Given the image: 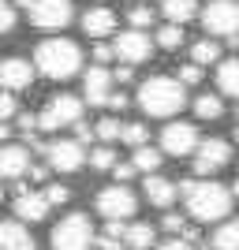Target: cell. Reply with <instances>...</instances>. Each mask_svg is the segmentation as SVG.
<instances>
[{
    "instance_id": "6da1fadb",
    "label": "cell",
    "mask_w": 239,
    "mask_h": 250,
    "mask_svg": "<svg viewBox=\"0 0 239 250\" xmlns=\"http://www.w3.org/2000/svg\"><path fill=\"white\" fill-rule=\"evenodd\" d=\"M187 104V86L179 79H168V75H153L138 86V108L153 120H168L176 116L179 108Z\"/></svg>"
},
{
    "instance_id": "7a4b0ae2",
    "label": "cell",
    "mask_w": 239,
    "mask_h": 250,
    "mask_svg": "<svg viewBox=\"0 0 239 250\" xmlns=\"http://www.w3.org/2000/svg\"><path fill=\"white\" fill-rule=\"evenodd\" d=\"M34 67H38L45 79L64 83V79L79 75V67H83V49H79L71 38H49V42H42L34 49Z\"/></svg>"
},
{
    "instance_id": "3957f363",
    "label": "cell",
    "mask_w": 239,
    "mask_h": 250,
    "mask_svg": "<svg viewBox=\"0 0 239 250\" xmlns=\"http://www.w3.org/2000/svg\"><path fill=\"white\" fill-rule=\"evenodd\" d=\"M187 198V209H191V217L202 220V224H209V220H224L232 213V194L228 187H220V183H202V179H195V187L183 194Z\"/></svg>"
},
{
    "instance_id": "277c9868",
    "label": "cell",
    "mask_w": 239,
    "mask_h": 250,
    "mask_svg": "<svg viewBox=\"0 0 239 250\" xmlns=\"http://www.w3.org/2000/svg\"><path fill=\"white\" fill-rule=\"evenodd\" d=\"M52 250H90L94 247V224L86 213H67L49 235Z\"/></svg>"
},
{
    "instance_id": "5b68a950",
    "label": "cell",
    "mask_w": 239,
    "mask_h": 250,
    "mask_svg": "<svg viewBox=\"0 0 239 250\" xmlns=\"http://www.w3.org/2000/svg\"><path fill=\"white\" fill-rule=\"evenodd\" d=\"M83 120V101L71 94H60L52 97L49 104H45L42 112H38V127L42 131H60V127H75Z\"/></svg>"
},
{
    "instance_id": "8992f818",
    "label": "cell",
    "mask_w": 239,
    "mask_h": 250,
    "mask_svg": "<svg viewBox=\"0 0 239 250\" xmlns=\"http://www.w3.org/2000/svg\"><path fill=\"white\" fill-rule=\"evenodd\" d=\"M198 15L206 34H217V38L239 34V0H209V8H202Z\"/></svg>"
},
{
    "instance_id": "52a82bcc",
    "label": "cell",
    "mask_w": 239,
    "mask_h": 250,
    "mask_svg": "<svg viewBox=\"0 0 239 250\" xmlns=\"http://www.w3.org/2000/svg\"><path fill=\"white\" fill-rule=\"evenodd\" d=\"M135 209H138V198L131 194L127 183H112V187H105L97 194V213L105 220H131Z\"/></svg>"
},
{
    "instance_id": "ba28073f",
    "label": "cell",
    "mask_w": 239,
    "mask_h": 250,
    "mask_svg": "<svg viewBox=\"0 0 239 250\" xmlns=\"http://www.w3.org/2000/svg\"><path fill=\"white\" fill-rule=\"evenodd\" d=\"M75 19L71 0H34L30 4V22L38 30H64Z\"/></svg>"
},
{
    "instance_id": "9c48e42d",
    "label": "cell",
    "mask_w": 239,
    "mask_h": 250,
    "mask_svg": "<svg viewBox=\"0 0 239 250\" xmlns=\"http://www.w3.org/2000/svg\"><path fill=\"white\" fill-rule=\"evenodd\" d=\"M232 161V146L224 138H206L195 149V176H213Z\"/></svg>"
},
{
    "instance_id": "30bf717a",
    "label": "cell",
    "mask_w": 239,
    "mask_h": 250,
    "mask_svg": "<svg viewBox=\"0 0 239 250\" xmlns=\"http://www.w3.org/2000/svg\"><path fill=\"white\" fill-rule=\"evenodd\" d=\"M45 157H49L52 172H79V168L86 165V149H83V142H75V138H56V142H49Z\"/></svg>"
},
{
    "instance_id": "8fae6325",
    "label": "cell",
    "mask_w": 239,
    "mask_h": 250,
    "mask_svg": "<svg viewBox=\"0 0 239 250\" xmlns=\"http://www.w3.org/2000/svg\"><path fill=\"white\" fill-rule=\"evenodd\" d=\"M112 49H116V60H124V63H142V60H150L153 56V42L146 38L142 30H124V34H116V42H112Z\"/></svg>"
},
{
    "instance_id": "7c38bea8",
    "label": "cell",
    "mask_w": 239,
    "mask_h": 250,
    "mask_svg": "<svg viewBox=\"0 0 239 250\" xmlns=\"http://www.w3.org/2000/svg\"><path fill=\"white\" fill-rule=\"evenodd\" d=\"M198 127L195 124H168L161 131V153H172V157H187L198 149Z\"/></svg>"
},
{
    "instance_id": "4fadbf2b",
    "label": "cell",
    "mask_w": 239,
    "mask_h": 250,
    "mask_svg": "<svg viewBox=\"0 0 239 250\" xmlns=\"http://www.w3.org/2000/svg\"><path fill=\"white\" fill-rule=\"evenodd\" d=\"M30 83H34L30 60H22V56H8V60H0V90L19 94V90H30Z\"/></svg>"
},
{
    "instance_id": "5bb4252c",
    "label": "cell",
    "mask_w": 239,
    "mask_h": 250,
    "mask_svg": "<svg viewBox=\"0 0 239 250\" xmlns=\"http://www.w3.org/2000/svg\"><path fill=\"white\" fill-rule=\"evenodd\" d=\"M49 198H45V194H38V190H26L19 183V187H15V217L19 220H30V224H38V220H45L49 217Z\"/></svg>"
},
{
    "instance_id": "9a60e30c",
    "label": "cell",
    "mask_w": 239,
    "mask_h": 250,
    "mask_svg": "<svg viewBox=\"0 0 239 250\" xmlns=\"http://www.w3.org/2000/svg\"><path fill=\"white\" fill-rule=\"evenodd\" d=\"M112 71H105L101 63H94L90 71L83 75V94H86V101L90 104H105L109 101V94H112Z\"/></svg>"
},
{
    "instance_id": "2e32d148",
    "label": "cell",
    "mask_w": 239,
    "mask_h": 250,
    "mask_svg": "<svg viewBox=\"0 0 239 250\" xmlns=\"http://www.w3.org/2000/svg\"><path fill=\"white\" fill-rule=\"evenodd\" d=\"M26 172H30V149L0 146V179H22Z\"/></svg>"
},
{
    "instance_id": "e0dca14e",
    "label": "cell",
    "mask_w": 239,
    "mask_h": 250,
    "mask_svg": "<svg viewBox=\"0 0 239 250\" xmlns=\"http://www.w3.org/2000/svg\"><path fill=\"white\" fill-rule=\"evenodd\" d=\"M0 250H38L22 220H0Z\"/></svg>"
},
{
    "instance_id": "ac0fdd59",
    "label": "cell",
    "mask_w": 239,
    "mask_h": 250,
    "mask_svg": "<svg viewBox=\"0 0 239 250\" xmlns=\"http://www.w3.org/2000/svg\"><path fill=\"white\" fill-rule=\"evenodd\" d=\"M146 198H150V206H157V209H172V202L179 198V190H176V183L172 179H165V176H146Z\"/></svg>"
},
{
    "instance_id": "d6986e66",
    "label": "cell",
    "mask_w": 239,
    "mask_h": 250,
    "mask_svg": "<svg viewBox=\"0 0 239 250\" xmlns=\"http://www.w3.org/2000/svg\"><path fill=\"white\" fill-rule=\"evenodd\" d=\"M83 30L90 34V38H109V34L116 30V11L109 8H90L83 15Z\"/></svg>"
},
{
    "instance_id": "ffe728a7",
    "label": "cell",
    "mask_w": 239,
    "mask_h": 250,
    "mask_svg": "<svg viewBox=\"0 0 239 250\" xmlns=\"http://www.w3.org/2000/svg\"><path fill=\"white\" fill-rule=\"evenodd\" d=\"M153 243H157L153 224H142V220H135V224H124V247H127V250H150Z\"/></svg>"
},
{
    "instance_id": "44dd1931",
    "label": "cell",
    "mask_w": 239,
    "mask_h": 250,
    "mask_svg": "<svg viewBox=\"0 0 239 250\" xmlns=\"http://www.w3.org/2000/svg\"><path fill=\"white\" fill-rule=\"evenodd\" d=\"M161 11H165L168 22H191L198 15V0H161Z\"/></svg>"
},
{
    "instance_id": "7402d4cb",
    "label": "cell",
    "mask_w": 239,
    "mask_h": 250,
    "mask_svg": "<svg viewBox=\"0 0 239 250\" xmlns=\"http://www.w3.org/2000/svg\"><path fill=\"white\" fill-rule=\"evenodd\" d=\"M217 86H220V94L239 97V56H232L217 67Z\"/></svg>"
},
{
    "instance_id": "603a6c76",
    "label": "cell",
    "mask_w": 239,
    "mask_h": 250,
    "mask_svg": "<svg viewBox=\"0 0 239 250\" xmlns=\"http://www.w3.org/2000/svg\"><path fill=\"white\" fill-rule=\"evenodd\" d=\"M213 250H239V217L224 220L217 231H213Z\"/></svg>"
},
{
    "instance_id": "cb8c5ba5",
    "label": "cell",
    "mask_w": 239,
    "mask_h": 250,
    "mask_svg": "<svg viewBox=\"0 0 239 250\" xmlns=\"http://www.w3.org/2000/svg\"><path fill=\"white\" fill-rule=\"evenodd\" d=\"M131 165H135L138 172H146V176H153L157 168H161V149H153L150 142H146V146H138V149H135Z\"/></svg>"
},
{
    "instance_id": "d4e9b609",
    "label": "cell",
    "mask_w": 239,
    "mask_h": 250,
    "mask_svg": "<svg viewBox=\"0 0 239 250\" xmlns=\"http://www.w3.org/2000/svg\"><path fill=\"white\" fill-rule=\"evenodd\" d=\"M195 116H198V120H220V116H224V101H220L217 94L195 97Z\"/></svg>"
},
{
    "instance_id": "484cf974",
    "label": "cell",
    "mask_w": 239,
    "mask_h": 250,
    "mask_svg": "<svg viewBox=\"0 0 239 250\" xmlns=\"http://www.w3.org/2000/svg\"><path fill=\"white\" fill-rule=\"evenodd\" d=\"M94 243L101 250H120L124 247V220H109L101 235H94Z\"/></svg>"
},
{
    "instance_id": "4316f807",
    "label": "cell",
    "mask_w": 239,
    "mask_h": 250,
    "mask_svg": "<svg viewBox=\"0 0 239 250\" xmlns=\"http://www.w3.org/2000/svg\"><path fill=\"white\" fill-rule=\"evenodd\" d=\"M191 60L198 63V67H206V63H217L220 60V45L209 42V38H202V42L191 45Z\"/></svg>"
},
{
    "instance_id": "83f0119b",
    "label": "cell",
    "mask_w": 239,
    "mask_h": 250,
    "mask_svg": "<svg viewBox=\"0 0 239 250\" xmlns=\"http://www.w3.org/2000/svg\"><path fill=\"white\" fill-rule=\"evenodd\" d=\"M157 45H161V49H179V45H183V26H179V22L161 26V30H157Z\"/></svg>"
},
{
    "instance_id": "f1b7e54d",
    "label": "cell",
    "mask_w": 239,
    "mask_h": 250,
    "mask_svg": "<svg viewBox=\"0 0 239 250\" xmlns=\"http://www.w3.org/2000/svg\"><path fill=\"white\" fill-rule=\"evenodd\" d=\"M146 138H150V131H146V124H124V131H120V142H127V146H146Z\"/></svg>"
},
{
    "instance_id": "f546056e",
    "label": "cell",
    "mask_w": 239,
    "mask_h": 250,
    "mask_svg": "<svg viewBox=\"0 0 239 250\" xmlns=\"http://www.w3.org/2000/svg\"><path fill=\"white\" fill-rule=\"evenodd\" d=\"M120 131H124V124H120L116 116H105L101 124L94 127V135L101 138V142H116V138H120Z\"/></svg>"
},
{
    "instance_id": "4dcf8cb0",
    "label": "cell",
    "mask_w": 239,
    "mask_h": 250,
    "mask_svg": "<svg viewBox=\"0 0 239 250\" xmlns=\"http://www.w3.org/2000/svg\"><path fill=\"white\" fill-rule=\"evenodd\" d=\"M90 165H94V168H101V172H112V165H116L112 146H97L94 153H90Z\"/></svg>"
},
{
    "instance_id": "1f68e13d",
    "label": "cell",
    "mask_w": 239,
    "mask_h": 250,
    "mask_svg": "<svg viewBox=\"0 0 239 250\" xmlns=\"http://www.w3.org/2000/svg\"><path fill=\"white\" fill-rule=\"evenodd\" d=\"M127 19H131V26H135V30H142V26H153L157 15H153V8H146V4H142V8H131V15H127Z\"/></svg>"
},
{
    "instance_id": "d6a6232c",
    "label": "cell",
    "mask_w": 239,
    "mask_h": 250,
    "mask_svg": "<svg viewBox=\"0 0 239 250\" xmlns=\"http://www.w3.org/2000/svg\"><path fill=\"white\" fill-rule=\"evenodd\" d=\"M15 112H19V104H15V94H11V90H0V124H8Z\"/></svg>"
},
{
    "instance_id": "836d02e7",
    "label": "cell",
    "mask_w": 239,
    "mask_h": 250,
    "mask_svg": "<svg viewBox=\"0 0 239 250\" xmlns=\"http://www.w3.org/2000/svg\"><path fill=\"white\" fill-rule=\"evenodd\" d=\"M42 194H45V198H49V206H64V202L71 198V190L64 187V183H49V187H45Z\"/></svg>"
},
{
    "instance_id": "e575fe53",
    "label": "cell",
    "mask_w": 239,
    "mask_h": 250,
    "mask_svg": "<svg viewBox=\"0 0 239 250\" xmlns=\"http://www.w3.org/2000/svg\"><path fill=\"white\" fill-rule=\"evenodd\" d=\"M179 83H183V86H198V83H202V67H198L195 60L183 63V67H179Z\"/></svg>"
},
{
    "instance_id": "d590c367",
    "label": "cell",
    "mask_w": 239,
    "mask_h": 250,
    "mask_svg": "<svg viewBox=\"0 0 239 250\" xmlns=\"http://www.w3.org/2000/svg\"><path fill=\"white\" fill-rule=\"evenodd\" d=\"M11 30H15V8L4 0L0 4V34H11Z\"/></svg>"
},
{
    "instance_id": "8d00e7d4",
    "label": "cell",
    "mask_w": 239,
    "mask_h": 250,
    "mask_svg": "<svg viewBox=\"0 0 239 250\" xmlns=\"http://www.w3.org/2000/svg\"><path fill=\"white\" fill-rule=\"evenodd\" d=\"M161 228H165V231H172V235H179V231L187 228V220L179 217V213H165V220H161Z\"/></svg>"
},
{
    "instance_id": "74e56055",
    "label": "cell",
    "mask_w": 239,
    "mask_h": 250,
    "mask_svg": "<svg viewBox=\"0 0 239 250\" xmlns=\"http://www.w3.org/2000/svg\"><path fill=\"white\" fill-rule=\"evenodd\" d=\"M135 172H138V168L131 165V161H127V165H120V161H116V165H112V176H116V183H127V179L135 176Z\"/></svg>"
},
{
    "instance_id": "f35d334b",
    "label": "cell",
    "mask_w": 239,
    "mask_h": 250,
    "mask_svg": "<svg viewBox=\"0 0 239 250\" xmlns=\"http://www.w3.org/2000/svg\"><path fill=\"white\" fill-rule=\"evenodd\" d=\"M109 60H116V49H112V45H94V63H101V67H105Z\"/></svg>"
},
{
    "instance_id": "ab89813d",
    "label": "cell",
    "mask_w": 239,
    "mask_h": 250,
    "mask_svg": "<svg viewBox=\"0 0 239 250\" xmlns=\"http://www.w3.org/2000/svg\"><path fill=\"white\" fill-rule=\"evenodd\" d=\"M19 131L30 138L34 131H38V116H34V112H22V116H19Z\"/></svg>"
},
{
    "instance_id": "60d3db41",
    "label": "cell",
    "mask_w": 239,
    "mask_h": 250,
    "mask_svg": "<svg viewBox=\"0 0 239 250\" xmlns=\"http://www.w3.org/2000/svg\"><path fill=\"white\" fill-rule=\"evenodd\" d=\"M157 250H195V243H187V239H179V235H172L168 243H161Z\"/></svg>"
},
{
    "instance_id": "b9f144b4",
    "label": "cell",
    "mask_w": 239,
    "mask_h": 250,
    "mask_svg": "<svg viewBox=\"0 0 239 250\" xmlns=\"http://www.w3.org/2000/svg\"><path fill=\"white\" fill-rule=\"evenodd\" d=\"M105 104H109V108H116V112H124V108H127L131 101H127V94L120 90V94H109V101H105Z\"/></svg>"
},
{
    "instance_id": "7bdbcfd3",
    "label": "cell",
    "mask_w": 239,
    "mask_h": 250,
    "mask_svg": "<svg viewBox=\"0 0 239 250\" xmlns=\"http://www.w3.org/2000/svg\"><path fill=\"white\" fill-rule=\"evenodd\" d=\"M90 138H94L90 124H83V120H79V124H75V142H90Z\"/></svg>"
},
{
    "instance_id": "ee69618b",
    "label": "cell",
    "mask_w": 239,
    "mask_h": 250,
    "mask_svg": "<svg viewBox=\"0 0 239 250\" xmlns=\"http://www.w3.org/2000/svg\"><path fill=\"white\" fill-rule=\"evenodd\" d=\"M30 179L34 183H45L49 179V165H30Z\"/></svg>"
},
{
    "instance_id": "f6af8a7d",
    "label": "cell",
    "mask_w": 239,
    "mask_h": 250,
    "mask_svg": "<svg viewBox=\"0 0 239 250\" xmlns=\"http://www.w3.org/2000/svg\"><path fill=\"white\" fill-rule=\"evenodd\" d=\"M112 79H116V83H131V79H135V71H131V63H120Z\"/></svg>"
},
{
    "instance_id": "bcb514c9",
    "label": "cell",
    "mask_w": 239,
    "mask_h": 250,
    "mask_svg": "<svg viewBox=\"0 0 239 250\" xmlns=\"http://www.w3.org/2000/svg\"><path fill=\"white\" fill-rule=\"evenodd\" d=\"M228 45H232V49H239V34H232V38H228Z\"/></svg>"
},
{
    "instance_id": "7dc6e473",
    "label": "cell",
    "mask_w": 239,
    "mask_h": 250,
    "mask_svg": "<svg viewBox=\"0 0 239 250\" xmlns=\"http://www.w3.org/2000/svg\"><path fill=\"white\" fill-rule=\"evenodd\" d=\"M15 4H19V8H26V11H30V4H34V0H15Z\"/></svg>"
},
{
    "instance_id": "c3c4849f",
    "label": "cell",
    "mask_w": 239,
    "mask_h": 250,
    "mask_svg": "<svg viewBox=\"0 0 239 250\" xmlns=\"http://www.w3.org/2000/svg\"><path fill=\"white\" fill-rule=\"evenodd\" d=\"M4 138H8V124H0V142H4Z\"/></svg>"
},
{
    "instance_id": "681fc988",
    "label": "cell",
    "mask_w": 239,
    "mask_h": 250,
    "mask_svg": "<svg viewBox=\"0 0 239 250\" xmlns=\"http://www.w3.org/2000/svg\"><path fill=\"white\" fill-rule=\"evenodd\" d=\"M232 194H239V179H236V183H232Z\"/></svg>"
},
{
    "instance_id": "f907efd6",
    "label": "cell",
    "mask_w": 239,
    "mask_h": 250,
    "mask_svg": "<svg viewBox=\"0 0 239 250\" xmlns=\"http://www.w3.org/2000/svg\"><path fill=\"white\" fill-rule=\"evenodd\" d=\"M236 142H239V127H236Z\"/></svg>"
},
{
    "instance_id": "816d5d0a",
    "label": "cell",
    "mask_w": 239,
    "mask_h": 250,
    "mask_svg": "<svg viewBox=\"0 0 239 250\" xmlns=\"http://www.w3.org/2000/svg\"><path fill=\"white\" fill-rule=\"evenodd\" d=\"M0 4H4V0H0Z\"/></svg>"
}]
</instances>
